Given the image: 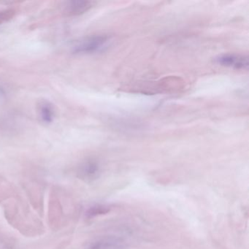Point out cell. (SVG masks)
<instances>
[{
	"label": "cell",
	"instance_id": "6da1fadb",
	"mask_svg": "<svg viewBox=\"0 0 249 249\" xmlns=\"http://www.w3.org/2000/svg\"><path fill=\"white\" fill-rule=\"evenodd\" d=\"M110 38L105 35L89 36L77 42L72 52L77 54H91L103 52L108 46Z\"/></svg>",
	"mask_w": 249,
	"mask_h": 249
},
{
	"label": "cell",
	"instance_id": "7a4b0ae2",
	"mask_svg": "<svg viewBox=\"0 0 249 249\" xmlns=\"http://www.w3.org/2000/svg\"><path fill=\"white\" fill-rule=\"evenodd\" d=\"M215 63L221 66L236 70H247L249 68V57L244 55L224 53L214 59Z\"/></svg>",
	"mask_w": 249,
	"mask_h": 249
},
{
	"label": "cell",
	"instance_id": "3957f363",
	"mask_svg": "<svg viewBox=\"0 0 249 249\" xmlns=\"http://www.w3.org/2000/svg\"><path fill=\"white\" fill-rule=\"evenodd\" d=\"M101 168L97 160L89 159L83 161L77 170V176L81 180L91 182L100 176Z\"/></svg>",
	"mask_w": 249,
	"mask_h": 249
},
{
	"label": "cell",
	"instance_id": "277c9868",
	"mask_svg": "<svg viewBox=\"0 0 249 249\" xmlns=\"http://www.w3.org/2000/svg\"><path fill=\"white\" fill-rule=\"evenodd\" d=\"M125 243L122 239L114 237H105L90 243L88 249H124Z\"/></svg>",
	"mask_w": 249,
	"mask_h": 249
},
{
	"label": "cell",
	"instance_id": "5b68a950",
	"mask_svg": "<svg viewBox=\"0 0 249 249\" xmlns=\"http://www.w3.org/2000/svg\"><path fill=\"white\" fill-rule=\"evenodd\" d=\"M94 5V2L87 0L70 1L65 6V11L70 16H80L89 11Z\"/></svg>",
	"mask_w": 249,
	"mask_h": 249
},
{
	"label": "cell",
	"instance_id": "8992f818",
	"mask_svg": "<svg viewBox=\"0 0 249 249\" xmlns=\"http://www.w3.org/2000/svg\"><path fill=\"white\" fill-rule=\"evenodd\" d=\"M39 117L45 124H51L53 122L55 116V110L53 105L46 100L40 102L37 107Z\"/></svg>",
	"mask_w": 249,
	"mask_h": 249
},
{
	"label": "cell",
	"instance_id": "52a82bcc",
	"mask_svg": "<svg viewBox=\"0 0 249 249\" xmlns=\"http://www.w3.org/2000/svg\"><path fill=\"white\" fill-rule=\"evenodd\" d=\"M110 207L106 205H97L89 208L87 212L88 218H91L110 212Z\"/></svg>",
	"mask_w": 249,
	"mask_h": 249
},
{
	"label": "cell",
	"instance_id": "ba28073f",
	"mask_svg": "<svg viewBox=\"0 0 249 249\" xmlns=\"http://www.w3.org/2000/svg\"><path fill=\"white\" fill-rule=\"evenodd\" d=\"M7 93L3 87H0V103L4 101L6 98Z\"/></svg>",
	"mask_w": 249,
	"mask_h": 249
},
{
	"label": "cell",
	"instance_id": "9c48e42d",
	"mask_svg": "<svg viewBox=\"0 0 249 249\" xmlns=\"http://www.w3.org/2000/svg\"><path fill=\"white\" fill-rule=\"evenodd\" d=\"M8 17L6 12H0V23L3 21Z\"/></svg>",
	"mask_w": 249,
	"mask_h": 249
}]
</instances>
